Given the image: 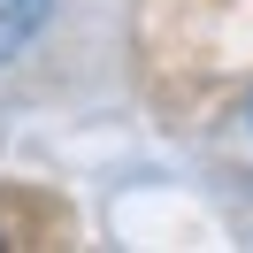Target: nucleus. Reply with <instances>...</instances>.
<instances>
[{
  "mask_svg": "<svg viewBox=\"0 0 253 253\" xmlns=\"http://www.w3.org/2000/svg\"><path fill=\"white\" fill-rule=\"evenodd\" d=\"M46 16H54V0H0V62H16L46 31Z\"/></svg>",
  "mask_w": 253,
  "mask_h": 253,
  "instance_id": "nucleus-1",
  "label": "nucleus"
}]
</instances>
